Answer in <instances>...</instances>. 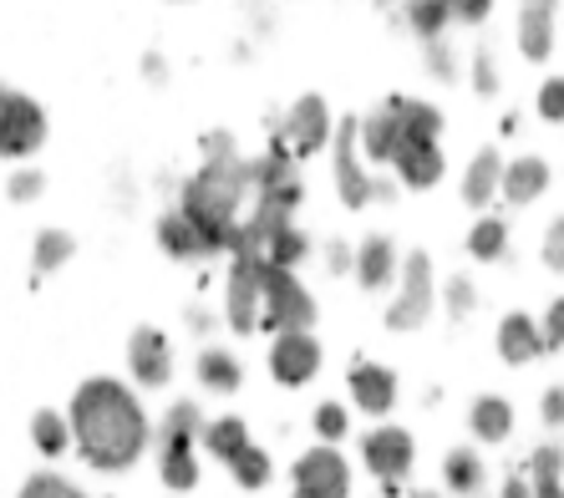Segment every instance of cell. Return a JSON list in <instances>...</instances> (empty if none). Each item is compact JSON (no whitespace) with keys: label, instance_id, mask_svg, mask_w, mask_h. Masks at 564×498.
<instances>
[{"label":"cell","instance_id":"obj_19","mask_svg":"<svg viewBox=\"0 0 564 498\" xmlns=\"http://www.w3.org/2000/svg\"><path fill=\"white\" fill-rule=\"evenodd\" d=\"M503 178V198H513V204H524V198H534L539 188L550 184V169L539 163V158H519L509 173H499Z\"/></svg>","mask_w":564,"mask_h":498},{"label":"cell","instance_id":"obj_7","mask_svg":"<svg viewBox=\"0 0 564 498\" xmlns=\"http://www.w3.org/2000/svg\"><path fill=\"white\" fill-rule=\"evenodd\" d=\"M270 367H275V377L285 381V387H301V381L315 377V367H321V346L311 342V331H285L275 342V356H270Z\"/></svg>","mask_w":564,"mask_h":498},{"label":"cell","instance_id":"obj_29","mask_svg":"<svg viewBox=\"0 0 564 498\" xmlns=\"http://www.w3.org/2000/svg\"><path fill=\"white\" fill-rule=\"evenodd\" d=\"M31 433H36V447L41 453H66V422L56 418V412H36V422H31Z\"/></svg>","mask_w":564,"mask_h":498},{"label":"cell","instance_id":"obj_36","mask_svg":"<svg viewBox=\"0 0 564 498\" xmlns=\"http://www.w3.org/2000/svg\"><path fill=\"white\" fill-rule=\"evenodd\" d=\"M488 11H494V0H447V15H458L468 26H478Z\"/></svg>","mask_w":564,"mask_h":498},{"label":"cell","instance_id":"obj_1","mask_svg":"<svg viewBox=\"0 0 564 498\" xmlns=\"http://www.w3.org/2000/svg\"><path fill=\"white\" fill-rule=\"evenodd\" d=\"M72 427H77V443H82V458L93 468H128L138 463L148 443V422H143V407L132 402L128 387L118 381H87L72 402Z\"/></svg>","mask_w":564,"mask_h":498},{"label":"cell","instance_id":"obj_30","mask_svg":"<svg viewBox=\"0 0 564 498\" xmlns=\"http://www.w3.org/2000/svg\"><path fill=\"white\" fill-rule=\"evenodd\" d=\"M478 478H484V463L473 458V453H453V458H447V484L458 488V494H473Z\"/></svg>","mask_w":564,"mask_h":498},{"label":"cell","instance_id":"obj_38","mask_svg":"<svg viewBox=\"0 0 564 498\" xmlns=\"http://www.w3.org/2000/svg\"><path fill=\"white\" fill-rule=\"evenodd\" d=\"M539 107H544V118L560 122V82H550V93L539 97Z\"/></svg>","mask_w":564,"mask_h":498},{"label":"cell","instance_id":"obj_20","mask_svg":"<svg viewBox=\"0 0 564 498\" xmlns=\"http://www.w3.org/2000/svg\"><path fill=\"white\" fill-rule=\"evenodd\" d=\"M158 239H163V249H169V255H178V260H194V255H209V245H204V235H198V229L184 219V214H169V219L158 224Z\"/></svg>","mask_w":564,"mask_h":498},{"label":"cell","instance_id":"obj_14","mask_svg":"<svg viewBox=\"0 0 564 498\" xmlns=\"http://www.w3.org/2000/svg\"><path fill=\"white\" fill-rule=\"evenodd\" d=\"M402 102H408V97H392V102L367 122V158H377V163H392L397 132H402Z\"/></svg>","mask_w":564,"mask_h":498},{"label":"cell","instance_id":"obj_33","mask_svg":"<svg viewBox=\"0 0 564 498\" xmlns=\"http://www.w3.org/2000/svg\"><path fill=\"white\" fill-rule=\"evenodd\" d=\"M315 433H321V437H330V443H336V437L346 433V412H341V407H336V402H326V407H321V412H315Z\"/></svg>","mask_w":564,"mask_h":498},{"label":"cell","instance_id":"obj_6","mask_svg":"<svg viewBox=\"0 0 564 498\" xmlns=\"http://www.w3.org/2000/svg\"><path fill=\"white\" fill-rule=\"evenodd\" d=\"M427 311H433V264H427V255H412L408 260V290H402V301L392 305L387 321H392L397 331H408V326H422Z\"/></svg>","mask_w":564,"mask_h":498},{"label":"cell","instance_id":"obj_32","mask_svg":"<svg viewBox=\"0 0 564 498\" xmlns=\"http://www.w3.org/2000/svg\"><path fill=\"white\" fill-rule=\"evenodd\" d=\"M72 249H77V245H72L66 235H56V229H52V235H41V245H36V275H46L52 264L72 260Z\"/></svg>","mask_w":564,"mask_h":498},{"label":"cell","instance_id":"obj_45","mask_svg":"<svg viewBox=\"0 0 564 498\" xmlns=\"http://www.w3.org/2000/svg\"><path fill=\"white\" fill-rule=\"evenodd\" d=\"M417 498H437V494H417Z\"/></svg>","mask_w":564,"mask_h":498},{"label":"cell","instance_id":"obj_17","mask_svg":"<svg viewBox=\"0 0 564 498\" xmlns=\"http://www.w3.org/2000/svg\"><path fill=\"white\" fill-rule=\"evenodd\" d=\"M392 264H397L392 239L371 235L367 245H361V260H356V270H361V285H367V290H381L387 280H392Z\"/></svg>","mask_w":564,"mask_h":498},{"label":"cell","instance_id":"obj_41","mask_svg":"<svg viewBox=\"0 0 564 498\" xmlns=\"http://www.w3.org/2000/svg\"><path fill=\"white\" fill-rule=\"evenodd\" d=\"M550 264L560 270V224H554V235H550Z\"/></svg>","mask_w":564,"mask_h":498},{"label":"cell","instance_id":"obj_18","mask_svg":"<svg viewBox=\"0 0 564 498\" xmlns=\"http://www.w3.org/2000/svg\"><path fill=\"white\" fill-rule=\"evenodd\" d=\"M499 351H503V361H529V356L544 351V342H539V331L529 315H509V321H503Z\"/></svg>","mask_w":564,"mask_h":498},{"label":"cell","instance_id":"obj_35","mask_svg":"<svg viewBox=\"0 0 564 498\" xmlns=\"http://www.w3.org/2000/svg\"><path fill=\"white\" fill-rule=\"evenodd\" d=\"M534 478H539V488H560V447H544V453H539Z\"/></svg>","mask_w":564,"mask_h":498},{"label":"cell","instance_id":"obj_2","mask_svg":"<svg viewBox=\"0 0 564 498\" xmlns=\"http://www.w3.org/2000/svg\"><path fill=\"white\" fill-rule=\"evenodd\" d=\"M250 270H254V290H264V321H260V326H270V331H301V326H311V321H315V301L305 295L301 285H295V280H290L285 264H270L264 255H254Z\"/></svg>","mask_w":564,"mask_h":498},{"label":"cell","instance_id":"obj_34","mask_svg":"<svg viewBox=\"0 0 564 498\" xmlns=\"http://www.w3.org/2000/svg\"><path fill=\"white\" fill-rule=\"evenodd\" d=\"M21 498H82V494L72 484H62V478H31Z\"/></svg>","mask_w":564,"mask_h":498},{"label":"cell","instance_id":"obj_21","mask_svg":"<svg viewBox=\"0 0 564 498\" xmlns=\"http://www.w3.org/2000/svg\"><path fill=\"white\" fill-rule=\"evenodd\" d=\"M204 437H209V447H214V458H235L239 447L250 443V433H245V422L239 418H219V422H209V427H204Z\"/></svg>","mask_w":564,"mask_h":498},{"label":"cell","instance_id":"obj_22","mask_svg":"<svg viewBox=\"0 0 564 498\" xmlns=\"http://www.w3.org/2000/svg\"><path fill=\"white\" fill-rule=\"evenodd\" d=\"M305 249H311V245H305V235H295L290 224H280L275 235L264 239V249H260V255H264V260H270V264H285V270H290V264H295V260H305Z\"/></svg>","mask_w":564,"mask_h":498},{"label":"cell","instance_id":"obj_37","mask_svg":"<svg viewBox=\"0 0 564 498\" xmlns=\"http://www.w3.org/2000/svg\"><path fill=\"white\" fill-rule=\"evenodd\" d=\"M41 188H46V173H36V169H31V173H15V178H11V194L15 198H36Z\"/></svg>","mask_w":564,"mask_h":498},{"label":"cell","instance_id":"obj_16","mask_svg":"<svg viewBox=\"0 0 564 498\" xmlns=\"http://www.w3.org/2000/svg\"><path fill=\"white\" fill-rule=\"evenodd\" d=\"M554 52V0H529L524 11V56L544 62Z\"/></svg>","mask_w":564,"mask_h":498},{"label":"cell","instance_id":"obj_24","mask_svg":"<svg viewBox=\"0 0 564 498\" xmlns=\"http://www.w3.org/2000/svg\"><path fill=\"white\" fill-rule=\"evenodd\" d=\"M499 158L494 153H478V163H473V173H468V184H463V198L468 204H488V194H494V184H499Z\"/></svg>","mask_w":564,"mask_h":498},{"label":"cell","instance_id":"obj_44","mask_svg":"<svg viewBox=\"0 0 564 498\" xmlns=\"http://www.w3.org/2000/svg\"><path fill=\"white\" fill-rule=\"evenodd\" d=\"M539 498H560V488H539Z\"/></svg>","mask_w":564,"mask_h":498},{"label":"cell","instance_id":"obj_11","mask_svg":"<svg viewBox=\"0 0 564 498\" xmlns=\"http://www.w3.org/2000/svg\"><path fill=\"white\" fill-rule=\"evenodd\" d=\"M132 371H138V381H143V387H163V381L173 377L169 342H163L158 331H138V336H132Z\"/></svg>","mask_w":564,"mask_h":498},{"label":"cell","instance_id":"obj_40","mask_svg":"<svg viewBox=\"0 0 564 498\" xmlns=\"http://www.w3.org/2000/svg\"><path fill=\"white\" fill-rule=\"evenodd\" d=\"M468 305H473V290L458 280V285H453V311H468Z\"/></svg>","mask_w":564,"mask_h":498},{"label":"cell","instance_id":"obj_42","mask_svg":"<svg viewBox=\"0 0 564 498\" xmlns=\"http://www.w3.org/2000/svg\"><path fill=\"white\" fill-rule=\"evenodd\" d=\"M544 412H550V422H560V392L544 397Z\"/></svg>","mask_w":564,"mask_h":498},{"label":"cell","instance_id":"obj_8","mask_svg":"<svg viewBox=\"0 0 564 498\" xmlns=\"http://www.w3.org/2000/svg\"><path fill=\"white\" fill-rule=\"evenodd\" d=\"M326 132H330L326 102H321V97H301V102H295V112H290V122H285V148H290V158L315 153V148L326 143Z\"/></svg>","mask_w":564,"mask_h":498},{"label":"cell","instance_id":"obj_23","mask_svg":"<svg viewBox=\"0 0 564 498\" xmlns=\"http://www.w3.org/2000/svg\"><path fill=\"white\" fill-rule=\"evenodd\" d=\"M198 377H204V387L235 392V387H239V361L229 351H204V361H198Z\"/></svg>","mask_w":564,"mask_h":498},{"label":"cell","instance_id":"obj_31","mask_svg":"<svg viewBox=\"0 0 564 498\" xmlns=\"http://www.w3.org/2000/svg\"><path fill=\"white\" fill-rule=\"evenodd\" d=\"M412 26L433 41L447 26V0H412Z\"/></svg>","mask_w":564,"mask_h":498},{"label":"cell","instance_id":"obj_15","mask_svg":"<svg viewBox=\"0 0 564 498\" xmlns=\"http://www.w3.org/2000/svg\"><path fill=\"white\" fill-rule=\"evenodd\" d=\"M351 392L356 402L367 407V412H387L397 397V377L392 371H381V367H356L351 371Z\"/></svg>","mask_w":564,"mask_h":498},{"label":"cell","instance_id":"obj_27","mask_svg":"<svg viewBox=\"0 0 564 498\" xmlns=\"http://www.w3.org/2000/svg\"><path fill=\"white\" fill-rule=\"evenodd\" d=\"M229 468L239 473V484H245V488H264V478H270V458H264L260 447H250V443L229 458Z\"/></svg>","mask_w":564,"mask_h":498},{"label":"cell","instance_id":"obj_12","mask_svg":"<svg viewBox=\"0 0 564 498\" xmlns=\"http://www.w3.org/2000/svg\"><path fill=\"white\" fill-rule=\"evenodd\" d=\"M188 427H169V437H163V484L169 488H194L198 484V468H194V447H188Z\"/></svg>","mask_w":564,"mask_h":498},{"label":"cell","instance_id":"obj_13","mask_svg":"<svg viewBox=\"0 0 564 498\" xmlns=\"http://www.w3.org/2000/svg\"><path fill=\"white\" fill-rule=\"evenodd\" d=\"M254 255H260V249L239 255L235 285H229V321H235V331H254V321H260V311H254V270H250Z\"/></svg>","mask_w":564,"mask_h":498},{"label":"cell","instance_id":"obj_9","mask_svg":"<svg viewBox=\"0 0 564 498\" xmlns=\"http://www.w3.org/2000/svg\"><path fill=\"white\" fill-rule=\"evenodd\" d=\"M392 163L402 169V184L408 188H433L443 178V158H437L433 138H402L392 148Z\"/></svg>","mask_w":564,"mask_h":498},{"label":"cell","instance_id":"obj_5","mask_svg":"<svg viewBox=\"0 0 564 498\" xmlns=\"http://www.w3.org/2000/svg\"><path fill=\"white\" fill-rule=\"evenodd\" d=\"M295 498H346V463L336 447H311L295 463Z\"/></svg>","mask_w":564,"mask_h":498},{"label":"cell","instance_id":"obj_39","mask_svg":"<svg viewBox=\"0 0 564 498\" xmlns=\"http://www.w3.org/2000/svg\"><path fill=\"white\" fill-rule=\"evenodd\" d=\"M560 305H554V311H550V331H544V336H539V342H544V346H560Z\"/></svg>","mask_w":564,"mask_h":498},{"label":"cell","instance_id":"obj_3","mask_svg":"<svg viewBox=\"0 0 564 498\" xmlns=\"http://www.w3.org/2000/svg\"><path fill=\"white\" fill-rule=\"evenodd\" d=\"M46 138V118L31 97H21L15 87H0V153L6 158H26Z\"/></svg>","mask_w":564,"mask_h":498},{"label":"cell","instance_id":"obj_43","mask_svg":"<svg viewBox=\"0 0 564 498\" xmlns=\"http://www.w3.org/2000/svg\"><path fill=\"white\" fill-rule=\"evenodd\" d=\"M503 498H529V488L524 484H509V488H503Z\"/></svg>","mask_w":564,"mask_h":498},{"label":"cell","instance_id":"obj_10","mask_svg":"<svg viewBox=\"0 0 564 498\" xmlns=\"http://www.w3.org/2000/svg\"><path fill=\"white\" fill-rule=\"evenodd\" d=\"M367 463H371V473H381V478H387V484H392V478H402V473L412 468V437L397 433V427L371 433L367 437Z\"/></svg>","mask_w":564,"mask_h":498},{"label":"cell","instance_id":"obj_26","mask_svg":"<svg viewBox=\"0 0 564 498\" xmlns=\"http://www.w3.org/2000/svg\"><path fill=\"white\" fill-rule=\"evenodd\" d=\"M290 178V148H285V138H275V148H270V158L264 163H254L250 169V184H260V188H275V184H285Z\"/></svg>","mask_w":564,"mask_h":498},{"label":"cell","instance_id":"obj_4","mask_svg":"<svg viewBox=\"0 0 564 498\" xmlns=\"http://www.w3.org/2000/svg\"><path fill=\"white\" fill-rule=\"evenodd\" d=\"M351 143H356V122H341V143H336V188H341V198L351 209H361L371 198H392L397 188L387 184V178H367V173H361Z\"/></svg>","mask_w":564,"mask_h":498},{"label":"cell","instance_id":"obj_25","mask_svg":"<svg viewBox=\"0 0 564 498\" xmlns=\"http://www.w3.org/2000/svg\"><path fill=\"white\" fill-rule=\"evenodd\" d=\"M509 407H503L499 402V397H484V402H478V407H473V433H478V437H503V433H509Z\"/></svg>","mask_w":564,"mask_h":498},{"label":"cell","instance_id":"obj_28","mask_svg":"<svg viewBox=\"0 0 564 498\" xmlns=\"http://www.w3.org/2000/svg\"><path fill=\"white\" fill-rule=\"evenodd\" d=\"M503 239H509V229H503V219H484L478 229H473L468 249L478 255V260H499L503 255Z\"/></svg>","mask_w":564,"mask_h":498}]
</instances>
